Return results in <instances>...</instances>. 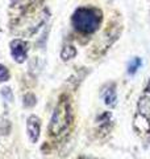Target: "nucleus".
Instances as JSON below:
<instances>
[{"instance_id": "obj_2", "label": "nucleus", "mask_w": 150, "mask_h": 159, "mask_svg": "<svg viewBox=\"0 0 150 159\" xmlns=\"http://www.w3.org/2000/svg\"><path fill=\"white\" fill-rule=\"evenodd\" d=\"M70 123H71V106H70L69 99L66 97H62L57 107L54 109L52 119H50L49 131L52 135L57 137L67 130Z\"/></svg>"}, {"instance_id": "obj_3", "label": "nucleus", "mask_w": 150, "mask_h": 159, "mask_svg": "<svg viewBox=\"0 0 150 159\" xmlns=\"http://www.w3.org/2000/svg\"><path fill=\"white\" fill-rule=\"evenodd\" d=\"M27 52H28V45L23 40H13L11 43V54L15 61L24 62L25 58H27Z\"/></svg>"}, {"instance_id": "obj_1", "label": "nucleus", "mask_w": 150, "mask_h": 159, "mask_svg": "<svg viewBox=\"0 0 150 159\" xmlns=\"http://www.w3.org/2000/svg\"><path fill=\"white\" fill-rule=\"evenodd\" d=\"M102 13L95 8L82 7L73 15V25L82 33H94L100 25Z\"/></svg>"}, {"instance_id": "obj_9", "label": "nucleus", "mask_w": 150, "mask_h": 159, "mask_svg": "<svg viewBox=\"0 0 150 159\" xmlns=\"http://www.w3.org/2000/svg\"><path fill=\"white\" fill-rule=\"evenodd\" d=\"M146 92H150V80H149V82H148V86H146Z\"/></svg>"}, {"instance_id": "obj_5", "label": "nucleus", "mask_w": 150, "mask_h": 159, "mask_svg": "<svg viewBox=\"0 0 150 159\" xmlns=\"http://www.w3.org/2000/svg\"><path fill=\"white\" fill-rule=\"evenodd\" d=\"M103 98L108 106H112V105H115V102H116V93H115L113 89H108V90L104 92Z\"/></svg>"}, {"instance_id": "obj_6", "label": "nucleus", "mask_w": 150, "mask_h": 159, "mask_svg": "<svg viewBox=\"0 0 150 159\" xmlns=\"http://www.w3.org/2000/svg\"><path fill=\"white\" fill-rule=\"evenodd\" d=\"M75 54H77V51H75V48H74L73 45H66V47L62 49L61 56H62L63 60H69V58L75 57Z\"/></svg>"}, {"instance_id": "obj_8", "label": "nucleus", "mask_w": 150, "mask_h": 159, "mask_svg": "<svg viewBox=\"0 0 150 159\" xmlns=\"http://www.w3.org/2000/svg\"><path fill=\"white\" fill-rule=\"evenodd\" d=\"M9 78V72H8V69L2 65L0 64V82H4V81H7V80Z\"/></svg>"}, {"instance_id": "obj_4", "label": "nucleus", "mask_w": 150, "mask_h": 159, "mask_svg": "<svg viewBox=\"0 0 150 159\" xmlns=\"http://www.w3.org/2000/svg\"><path fill=\"white\" fill-rule=\"evenodd\" d=\"M40 131H41V122L40 118L36 116H31L27 121V133L32 143H36L40 138Z\"/></svg>"}, {"instance_id": "obj_7", "label": "nucleus", "mask_w": 150, "mask_h": 159, "mask_svg": "<svg viewBox=\"0 0 150 159\" xmlns=\"http://www.w3.org/2000/svg\"><path fill=\"white\" fill-rule=\"evenodd\" d=\"M141 60L140 58H133L131 62H129V65H128V73L129 74H134L137 72V69L141 66Z\"/></svg>"}]
</instances>
